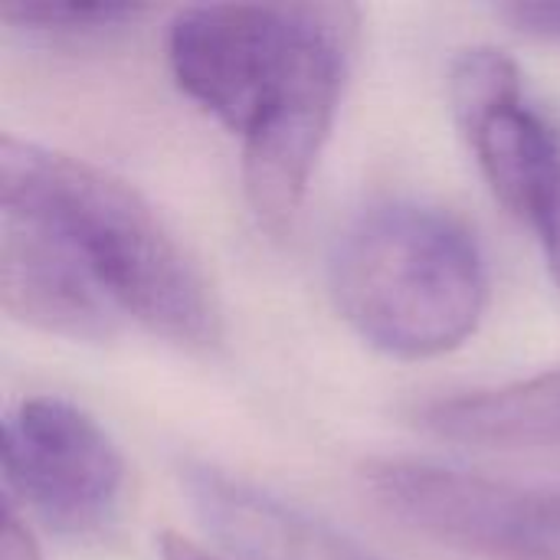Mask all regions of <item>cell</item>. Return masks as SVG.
Wrapping results in <instances>:
<instances>
[{
  "instance_id": "2",
  "label": "cell",
  "mask_w": 560,
  "mask_h": 560,
  "mask_svg": "<svg viewBox=\"0 0 560 560\" xmlns=\"http://www.w3.org/2000/svg\"><path fill=\"white\" fill-rule=\"evenodd\" d=\"M0 213L46 230L118 315L144 331L180 348H210L220 338V308L200 266L115 174L3 135Z\"/></svg>"
},
{
  "instance_id": "8",
  "label": "cell",
  "mask_w": 560,
  "mask_h": 560,
  "mask_svg": "<svg viewBox=\"0 0 560 560\" xmlns=\"http://www.w3.org/2000/svg\"><path fill=\"white\" fill-rule=\"evenodd\" d=\"M3 312L36 331L69 341H105L118 331V308L75 259L36 223L3 213L0 223Z\"/></svg>"
},
{
  "instance_id": "5",
  "label": "cell",
  "mask_w": 560,
  "mask_h": 560,
  "mask_svg": "<svg viewBox=\"0 0 560 560\" xmlns=\"http://www.w3.org/2000/svg\"><path fill=\"white\" fill-rule=\"evenodd\" d=\"M3 486L49 528L102 532L125 492V459L105 427L66 397L20 400L3 420Z\"/></svg>"
},
{
  "instance_id": "3",
  "label": "cell",
  "mask_w": 560,
  "mask_h": 560,
  "mask_svg": "<svg viewBox=\"0 0 560 560\" xmlns=\"http://www.w3.org/2000/svg\"><path fill=\"white\" fill-rule=\"evenodd\" d=\"M331 295L371 348L420 361L476 335L489 305V272L476 236L450 210L387 200L338 236Z\"/></svg>"
},
{
  "instance_id": "6",
  "label": "cell",
  "mask_w": 560,
  "mask_h": 560,
  "mask_svg": "<svg viewBox=\"0 0 560 560\" xmlns=\"http://www.w3.org/2000/svg\"><path fill=\"white\" fill-rule=\"evenodd\" d=\"M450 105L495 197L535 226L560 180V131L532 105L518 62L495 46L463 49Z\"/></svg>"
},
{
  "instance_id": "14",
  "label": "cell",
  "mask_w": 560,
  "mask_h": 560,
  "mask_svg": "<svg viewBox=\"0 0 560 560\" xmlns=\"http://www.w3.org/2000/svg\"><path fill=\"white\" fill-rule=\"evenodd\" d=\"M158 551H161V560H220L217 555H210L207 548H200L197 541H190L184 535H174V532L161 535Z\"/></svg>"
},
{
  "instance_id": "10",
  "label": "cell",
  "mask_w": 560,
  "mask_h": 560,
  "mask_svg": "<svg viewBox=\"0 0 560 560\" xmlns=\"http://www.w3.org/2000/svg\"><path fill=\"white\" fill-rule=\"evenodd\" d=\"M148 7L141 3H49V0H13L0 7V16L26 33L85 39L108 36L135 26Z\"/></svg>"
},
{
  "instance_id": "11",
  "label": "cell",
  "mask_w": 560,
  "mask_h": 560,
  "mask_svg": "<svg viewBox=\"0 0 560 560\" xmlns=\"http://www.w3.org/2000/svg\"><path fill=\"white\" fill-rule=\"evenodd\" d=\"M0 560H43L39 545L26 518L16 512V505L3 502V532H0Z\"/></svg>"
},
{
  "instance_id": "4",
  "label": "cell",
  "mask_w": 560,
  "mask_h": 560,
  "mask_svg": "<svg viewBox=\"0 0 560 560\" xmlns=\"http://www.w3.org/2000/svg\"><path fill=\"white\" fill-rule=\"evenodd\" d=\"M371 499L417 535L486 560H560V495L417 463L364 466Z\"/></svg>"
},
{
  "instance_id": "13",
  "label": "cell",
  "mask_w": 560,
  "mask_h": 560,
  "mask_svg": "<svg viewBox=\"0 0 560 560\" xmlns=\"http://www.w3.org/2000/svg\"><path fill=\"white\" fill-rule=\"evenodd\" d=\"M535 230L541 236V246H545V256H548V269H551V276H555V282H558L560 289V180L558 187H555V194H551V200H548V207H545V213L538 217Z\"/></svg>"
},
{
  "instance_id": "9",
  "label": "cell",
  "mask_w": 560,
  "mask_h": 560,
  "mask_svg": "<svg viewBox=\"0 0 560 560\" xmlns=\"http://www.w3.org/2000/svg\"><path fill=\"white\" fill-rule=\"evenodd\" d=\"M420 427L476 450L560 453V368L492 390L436 400L420 410Z\"/></svg>"
},
{
  "instance_id": "12",
  "label": "cell",
  "mask_w": 560,
  "mask_h": 560,
  "mask_svg": "<svg viewBox=\"0 0 560 560\" xmlns=\"http://www.w3.org/2000/svg\"><path fill=\"white\" fill-rule=\"evenodd\" d=\"M499 13L522 33H532L541 39H560V3H512V7H502Z\"/></svg>"
},
{
  "instance_id": "7",
  "label": "cell",
  "mask_w": 560,
  "mask_h": 560,
  "mask_svg": "<svg viewBox=\"0 0 560 560\" xmlns=\"http://www.w3.org/2000/svg\"><path fill=\"white\" fill-rule=\"evenodd\" d=\"M184 489L210 535L243 560H377L312 512L213 466H190Z\"/></svg>"
},
{
  "instance_id": "1",
  "label": "cell",
  "mask_w": 560,
  "mask_h": 560,
  "mask_svg": "<svg viewBox=\"0 0 560 560\" xmlns=\"http://www.w3.org/2000/svg\"><path fill=\"white\" fill-rule=\"evenodd\" d=\"M351 3H207L177 13L167 62L223 128L243 138V190L269 233L292 226L354 62Z\"/></svg>"
}]
</instances>
